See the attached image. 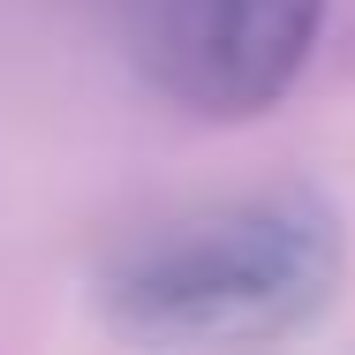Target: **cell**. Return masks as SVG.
Listing matches in <instances>:
<instances>
[{
    "label": "cell",
    "instance_id": "cell-1",
    "mask_svg": "<svg viewBox=\"0 0 355 355\" xmlns=\"http://www.w3.org/2000/svg\"><path fill=\"white\" fill-rule=\"evenodd\" d=\"M348 272L325 189L272 182L129 227L91 265V310L129 348H272L310 333Z\"/></svg>",
    "mask_w": 355,
    "mask_h": 355
},
{
    "label": "cell",
    "instance_id": "cell-2",
    "mask_svg": "<svg viewBox=\"0 0 355 355\" xmlns=\"http://www.w3.org/2000/svg\"><path fill=\"white\" fill-rule=\"evenodd\" d=\"M325 0H129L137 76L197 121H257L310 69Z\"/></svg>",
    "mask_w": 355,
    "mask_h": 355
}]
</instances>
